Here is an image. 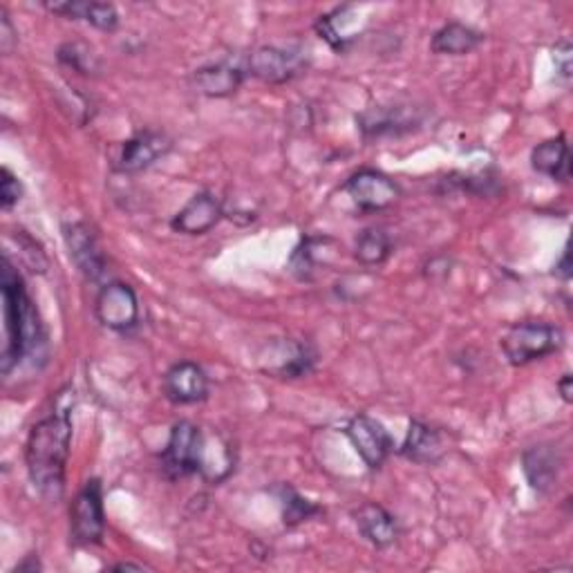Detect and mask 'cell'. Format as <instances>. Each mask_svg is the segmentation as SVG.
<instances>
[{
  "label": "cell",
  "mask_w": 573,
  "mask_h": 573,
  "mask_svg": "<svg viewBox=\"0 0 573 573\" xmlns=\"http://www.w3.org/2000/svg\"><path fill=\"white\" fill-rule=\"evenodd\" d=\"M75 390L66 386L57 392L55 408L36 422L25 444V463L34 489L49 502L61 500L66 491V466L72 444Z\"/></svg>",
  "instance_id": "cell-1"
},
{
  "label": "cell",
  "mask_w": 573,
  "mask_h": 573,
  "mask_svg": "<svg viewBox=\"0 0 573 573\" xmlns=\"http://www.w3.org/2000/svg\"><path fill=\"white\" fill-rule=\"evenodd\" d=\"M0 289H3L5 317V345L3 356H0V370L8 377L23 358H43L47 343L38 309L8 255L3 257V287Z\"/></svg>",
  "instance_id": "cell-2"
},
{
  "label": "cell",
  "mask_w": 573,
  "mask_h": 573,
  "mask_svg": "<svg viewBox=\"0 0 573 573\" xmlns=\"http://www.w3.org/2000/svg\"><path fill=\"white\" fill-rule=\"evenodd\" d=\"M502 352L506 360L515 368L529 366L534 360H540L564 345V334L560 328L542 321H525L511 325L502 341Z\"/></svg>",
  "instance_id": "cell-3"
},
{
  "label": "cell",
  "mask_w": 573,
  "mask_h": 573,
  "mask_svg": "<svg viewBox=\"0 0 573 573\" xmlns=\"http://www.w3.org/2000/svg\"><path fill=\"white\" fill-rule=\"evenodd\" d=\"M206 433L191 422H177L162 452V468L171 480L202 475Z\"/></svg>",
  "instance_id": "cell-4"
},
{
  "label": "cell",
  "mask_w": 573,
  "mask_h": 573,
  "mask_svg": "<svg viewBox=\"0 0 573 573\" xmlns=\"http://www.w3.org/2000/svg\"><path fill=\"white\" fill-rule=\"evenodd\" d=\"M106 536L103 489L96 478L88 480L70 506V540L75 547H94Z\"/></svg>",
  "instance_id": "cell-5"
},
{
  "label": "cell",
  "mask_w": 573,
  "mask_h": 573,
  "mask_svg": "<svg viewBox=\"0 0 573 573\" xmlns=\"http://www.w3.org/2000/svg\"><path fill=\"white\" fill-rule=\"evenodd\" d=\"M307 66L309 61L305 49L265 45V47H257L249 57L247 75L272 85H280L298 79L307 70Z\"/></svg>",
  "instance_id": "cell-6"
},
{
  "label": "cell",
  "mask_w": 573,
  "mask_h": 573,
  "mask_svg": "<svg viewBox=\"0 0 573 573\" xmlns=\"http://www.w3.org/2000/svg\"><path fill=\"white\" fill-rule=\"evenodd\" d=\"M171 150H173V139L167 133L139 130L130 139L119 144L111 167L115 173L135 175L164 160Z\"/></svg>",
  "instance_id": "cell-7"
},
{
  "label": "cell",
  "mask_w": 573,
  "mask_h": 573,
  "mask_svg": "<svg viewBox=\"0 0 573 573\" xmlns=\"http://www.w3.org/2000/svg\"><path fill=\"white\" fill-rule=\"evenodd\" d=\"M96 321L113 332L126 334L139 323V300L130 285L113 280L106 283L94 300Z\"/></svg>",
  "instance_id": "cell-8"
},
{
  "label": "cell",
  "mask_w": 573,
  "mask_h": 573,
  "mask_svg": "<svg viewBox=\"0 0 573 573\" xmlns=\"http://www.w3.org/2000/svg\"><path fill=\"white\" fill-rule=\"evenodd\" d=\"M343 191L352 197L360 214L386 211V208L394 206V202L401 197L399 184L375 169H360L358 173H354L343 184Z\"/></svg>",
  "instance_id": "cell-9"
},
{
  "label": "cell",
  "mask_w": 573,
  "mask_h": 573,
  "mask_svg": "<svg viewBox=\"0 0 573 573\" xmlns=\"http://www.w3.org/2000/svg\"><path fill=\"white\" fill-rule=\"evenodd\" d=\"M343 433L349 439L352 448L358 452V457L366 461L370 471L381 468L394 448L392 437L383 428V424H379L368 414H354Z\"/></svg>",
  "instance_id": "cell-10"
},
{
  "label": "cell",
  "mask_w": 573,
  "mask_h": 573,
  "mask_svg": "<svg viewBox=\"0 0 573 573\" xmlns=\"http://www.w3.org/2000/svg\"><path fill=\"white\" fill-rule=\"evenodd\" d=\"M64 242L70 260L88 283H99L108 272L106 255H103L94 231L85 222L64 225Z\"/></svg>",
  "instance_id": "cell-11"
},
{
  "label": "cell",
  "mask_w": 573,
  "mask_h": 573,
  "mask_svg": "<svg viewBox=\"0 0 573 573\" xmlns=\"http://www.w3.org/2000/svg\"><path fill=\"white\" fill-rule=\"evenodd\" d=\"M225 218V206L211 191L195 193L171 220V229L182 236H204Z\"/></svg>",
  "instance_id": "cell-12"
},
{
  "label": "cell",
  "mask_w": 573,
  "mask_h": 573,
  "mask_svg": "<svg viewBox=\"0 0 573 573\" xmlns=\"http://www.w3.org/2000/svg\"><path fill=\"white\" fill-rule=\"evenodd\" d=\"M164 394L175 405H193L208 397V377L193 360H180L164 377Z\"/></svg>",
  "instance_id": "cell-13"
},
{
  "label": "cell",
  "mask_w": 573,
  "mask_h": 573,
  "mask_svg": "<svg viewBox=\"0 0 573 573\" xmlns=\"http://www.w3.org/2000/svg\"><path fill=\"white\" fill-rule=\"evenodd\" d=\"M358 128L366 139L386 137V135H401L410 133L414 126H420V117L414 111L405 106H379L370 108L356 117Z\"/></svg>",
  "instance_id": "cell-14"
},
{
  "label": "cell",
  "mask_w": 573,
  "mask_h": 573,
  "mask_svg": "<svg viewBox=\"0 0 573 573\" xmlns=\"http://www.w3.org/2000/svg\"><path fill=\"white\" fill-rule=\"evenodd\" d=\"M399 452H401V457H405L414 463L435 466L446 455L444 435L437 428L414 420L408 426V433H405V439H403Z\"/></svg>",
  "instance_id": "cell-15"
},
{
  "label": "cell",
  "mask_w": 573,
  "mask_h": 573,
  "mask_svg": "<svg viewBox=\"0 0 573 573\" xmlns=\"http://www.w3.org/2000/svg\"><path fill=\"white\" fill-rule=\"evenodd\" d=\"M560 452L551 444L531 446L523 455V471L529 482V486L538 493H551L560 478Z\"/></svg>",
  "instance_id": "cell-16"
},
{
  "label": "cell",
  "mask_w": 573,
  "mask_h": 573,
  "mask_svg": "<svg viewBox=\"0 0 573 573\" xmlns=\"http://www.w3.org/2000/svg\"><path fill=\"white\" fill-rule=\"evenodd\" d=\"M247 70L231 66V64H211L197 68L191 77V83L197 94L208 99H225L240 90L244 83Z\"/></svg>",
  "instance_id": "cell-17"
},
{
  "label": "cell",
  "mask_w": 573,
  "mask_h": 573,
  "mask_svg": "<svg viewBox=\"0 0 573 573\" xmlns=\"http://www.w3.org/2000/svg\"><path fill=\"white\" fill-rule=\"evenodd\" d=\"M354 519H356L358 534L377 549H386V547L394 545L397 538H399L397 517L377 502L363 504L354 513Z\"/></svg>",
  "instance_id": "cell-18"
},
{
  "label": "cell",
  "mask_w": 573,
  "mask_h": 573,
  "mask_svg": "<svg viewBox=\"0 0 573 573\" xmlns=\"http://www.w3.org/2000/svg\"><path fill=\"white\" fill-rule=\"evenodd\" d=\"M45 10L70 21H85L101 32H115L119 27V14L111 3H81V0H68V3H45Z\"/></svg>",
  "instance_id": "cell-19"
},
{
  "label": "cell",
  "mask_w": 573,
  "mask_h": 573,
  "mask_svg": "<svg viewBox=\"0 0 573 573\" xmlns=\"http://www.w3.org/2000/svg\"><path fill=\"white\" fill-rule=\"evenodd\" d=\"M531 167L540 175L551 177L553 182L566 184L571 180V152L564 135L538 144L531 152Z\"/></svg>",
  "instance_id": "cell-20"
},
{
  "label": "cell",
  "mask_w": 573,
  "mask_h": 573,
  "mask_svg": "<svg viewBox=\"0 0 573 573\" xmlns=\"http://www.w3.org/2000/svg\"><path fill=\"white\" fill-rule=\"evenodd\" d=\"M482 43H484L482 32L459 21H450L433 34L431 49L435 55H444V57H463V55H471V51L478 49Z\"/></svg>",
  "instance_id": "cell-21"
},
{
  "label": "cell",
  "mask_w": 573,
  "mask_h": 573,
  "mask_svg": "<svg viewBox=\"0 0 573 573\" xmlns=\"http://www.w3.org/2000/svg\"><path fill=\"white\" fill-rule=\"evenodd\" d=\"M317 363L319 352L314 345H309L307 341H291L287 343V354H280L278 363L270 368V373L280 379H302L314 373Z\"/></svg>",
  "instance_id": "cell-22"
},
{
  "label": "cell",
  "mask_w": 573,
  "mask_h": 573,
  "mask_svg": "<svg viewBox=\"0 0 573 573\" xmlns=\"http://www.w3.org/2000/svg\"><path fill=\"white\" fill-rule=\"evenodd\" d=\"M356 12V8H352V5H343V8H336L334 12H330V14H323L319 21H317V32H319V36L334 49V51H339V55H343V51H347L349 49V45L356 41L349 32H347V27H349V23H352V14Z\"/></svg>",
  "instance_id": "cell-23"
},
{
  "label": "cell",
  "mask_w": 573,
  "mask_h": 573,
  "mask_svg": "<svg viewBox=\"0 0 573 573\" xmlns=\"http://www.w3.org/2000/svg\"><path fill=\"white\" fill-rule=\"evenodd\" d=\"M330 240L328 238H311L305 236L300 240V244L294 249L291 257H289V272L300 278V280H311L314 278V272L319 270L321 263H325L321 249H325Z\"/></svg>",
  "instance_id": "cell-24"
},
{
  "label": "cell",
  "mask_w": 573,
  "mask_h": 573,
  "mask_svg": "<svg viewBox=\"0 0 573 573\" xmlns=\"http://www.w3.org/2000/svg\"><path fill=\"white\" fill-rule=\"evenodd\" d=\"M392 253V240L383 229H366L356 240V260L366 267H379Z\"/></svg>",
  "instance_id": "cell-25"
},
{
  "label": "cell",
  "mask_w": 573,
  "mask_h": 573,
  "mask_svg": "<svg viewBox=\"0 0 573 573\" xmlns=\"http://www.w3.org/2000/svg\"><path fill=\"white\" fill-rule=\"evenodd\" d=\"M280 504H283V525L285 527H298L314 515L323 513V508L296 493L291 486H280Z\"/></svg>",
  "instance_id": "cell-26"
},
{
  "label": "cell",
  "mask_w": 573,
  "mask_h": 573,
  "mask_svg": "<svg viewBox=\"0 0 573 573\" xmlns=\"http://www.w3.org/2000/svg\"><path fill=\"white\" fill-rule=\"evenodd\" d=\"M59 61L79 75L96 72L94 51L83 43H64L59 47Z\"/></svg>",
  "instance_id": "cell-27"
},
{
  "label": "cell",
  "mask_w": 573,
  "mask_h": 573,
  "mask_svg": "<svg viewBox=\"0 0 573 573\" xmlns=\"http://www.w3.org/2000/svg\"><path fill=\"white\" fill-rule=\"evenodd\" d=\"M0 177H3L0 180V206H3L5 211H10V208H14L23 197V184L8 167H3V171H0Z\"/></svg>",
  "instance_id": "cell-28"
},
{
  "label": "cell",
  "mask_w": 573,
  "mask_h": 573,
  "mask_svg": "<svg viewBox=\"0 0 573 573\" xmlns=\"http://www.w3.org/2000/svg\"><path fill=\"white\" fill-rule=\"evenodd\" d=\"M571 55H573V49H571V43H569L566 38H562V41L555 43V47H553V64H555V72L560 75V79H562L564 83H569L571 70H573Z\"/></svg>",
  "instance_id": "cell-29"
},
{
  "label": "cell",
  "mask_w": 573,
  "mask_h": 573,
  "mask_svg": "<svg viewBox=\"0 0 573 573\" xmlns=\"http://www.w3.org/2000/svg\"><path fill=\"white\" fill-rule=\"evenodd\" d=\"M16 43H19V34H16L10 16H8V10L3 8V10H0V47H3L5 55H12Z\"/></svg>",
  "instance_id": "cell-30"
},
{
  "label": "cell",
  "mask_w": 573,
  "mask_h": 573,
  "mask_svg": "<svg viewBox=\"0 0 573 573\" xmlns=\"http://www.w3.org/2000/svg\"><path fill=\"white\" fill-rule=\"evenodd\" d=\"M43 566H41V562H38V558L36 555H27L21 564H16L14 569H12V573H38Z\"/></svg>",
  "instance_id": "cell-31"
},
{
  "label": "cell",
  "mask_w": 573,
  "mask_h": 573,
  "mask_svg": "<svg viewBox=\"0 0 573 573\" xmlns=\"http://www.w3.org/2000/svg\"><path fill=\"white\" fill-rule=\"evenodd\" d=\"M571 383H573V377L566 373V375H562V379L558 381V390H560V394H562V399H564V403H571L573 401V388H571Z\"/></svg>",
  "instance_id": "cell-32"
},
{
  "label": "cell",
  "mask_w": 573,
  "mask_h": 573,
  "mask_svg": "<svg viewBox=\"0 0 573 573\" xmlns=\"http://www.w3.org/2000/svg\"><path fill=\"white\" fill-rule=\"evenodd\" d=\"M555 274L562 278V280H569L571 278V263H569V251L564 247V253L560 257V263L555 265Z\"/></svg>",
  "instance_id": "cell-33"
},
{
  "label": "cell",
  "mask_w": 573,
  "mask_h": 573,
  "mask_svg": "<svg viewBox=\"0 0 573 573\" xmlns=\"http://www.w3.org/2000/svg\"><path fill=\"white\" fill-rule=\"evenodd\" d=\"M113 571H144V564H133V562H119L111 566Z\"/></svg>",
  "instance_id": "cell-34"
}]
</instances>
